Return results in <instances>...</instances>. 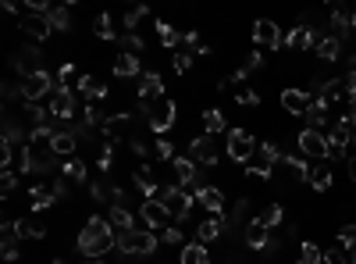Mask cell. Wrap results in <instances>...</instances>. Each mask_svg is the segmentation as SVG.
I'll return each mask as SVG.
<instances>
[{
	"mask_svg": "<svg viewBox=\"0 0 356 264\" xmlns=\"http://www.w3.org/2000/svg\"><path fill=\"white\" fill-rule=\"evenodd\" d=\"M107 250H118V232L111 229V221H107V218L93 214V218L86 221V229L78 232V254H82V257L100 261Z\"/></svg>",
	"mask_w": 356,
	"mask_h": 264,
	"instance_id": "obj_1",
	"label": "cell"
},
{
	"mask_svg": "<svg viewBox=\"0 0 356 264\" xmlns=\"http://www.w3.org/2000/svg\"><path fill=\"white\" fill-rule=\"evenodd\" d=\"M143 114H146V125L157 136H167L175 129V100L171 97H157L150 104H143Z\"/></svg>",
	"mask_w": 356,
	"mask_h": 264,
	"instance_id": "obj_2",
	"label": "cell"
},
{
	"mask_svg": "<svg viewBox=\"0 0 356 264\" xmlns=\"http://www.w3.org/2000/svg\"><path fill=\"white\" fill-rule=\"evenodd\" d=\"M157 236L150 229H129V232H118V250L125 257H150L157 250Z\"/></svg>",
	"mask_w": 356,
	"mask_h": 264,
	"instance_id": "obj_3",
	"label": "cell"
},
{
	"mask_svg": "<svg viewBox=\"0 0 356 264\" xmlns=\"http://www.w3.org/2000/svg\"><path fill=\"white\" fill-rule=\"evenodd\" d=\"M257 147L260 143L249 129H228V136H224V154L232 161H239V165H249L257 157Z\"/></svg>",
	"mask_w": 356,
	"mask_h": 264,
	"instance_id": "obj_4",
	"label": "cell"
},
{
	"mask_svg": "<svg viewBox=\"0 0 356 264\" xmlns=\"http://www.w3.org/2000/svg\"><path fill=\"white\" fill-rule=\"evenodd\" d=\"M154 200H160L164 211L171 214L175 221H185V218H189V211H193V196L185 193L182 186H160Z\"/></svg>",
	"mask_w": 356,
	"mask_h": 264,
	"instance_id": "obj_5",
	"label": "cell"
},
{
	"mask_svg": "<svg viewBox=\"0 0 356 264\" xmlns=\"http://www.w3.org/2000/svg\"><path fill=\"white\" fill-rule=\"evenodd\" d=\"M171 172H175V186H182L189 196H196L203 186H200V165L189 157V154H178L171 161Z\"/></svg>",
	"mask_w": 356,
	"mask_h": 264,
	"instance_id": "obj_6",
	"label": "cell"
},
{
	"mask_svg": "<svg viewBox=\"0 0 356 264\" xmlns=\"http://www.w3.org/2000/svg\"><path fill=\"white\" fill-rule=\"evenodd\" d=\"M57 90V75H50L47 68L43 72H36L29 79H22V104H39L47 93Z\"/></svg>",
	"mask_w": 356,
	"mask_h": 264,
	"instance_id": "obj_7",
	"label": "cell"
},
{
	"mask_svg": "<svg viewBox=\"0 0 356 264\" xmlns=\"http://www.w3.org/2000/svg\"><path fill=\"white\" fill-rule=\"evenodd\" d=\"M296 147H300V154L303 157H313V161H324L328 157V136L321 132V129H303L300 136H296Z\"/></svg>",
	"mask_w": 356,
	"mask_h": 264,
	"instance_id": "obj_8",
	"label": "cell"
},
{
	"mask_svg": "<svg viewBox=\"0 0 356 264\" xmlns=\"http://www.w3.org/2000/svg\"><path fill=\"white\" fill-rule=\"evenodd\" d=\"M253 39H257V47H271V50L285 47V32L271 22V18H257L253 22Z\"/></svg>",
	"mask_w": 356,
	"mask_h": 264,
	"instance_id": "obj_9",
	"label": "cell"
},
{
	"mask_svg": "<svg viewBox=\"0 0 356 264\" xmlns=\"http://www.w3.org/2000/svg\"><path fill=\"white\" fill-rule=\"evenodd\" d=\"M282 108H285V114H296V118H306V111H310V104H313V97L306 93V90H300V86H289V90H282Z\"/></svg>",
	"mask_w": 356,
	"mask_h": 264,
	"instance_id": "obj_10",
	"label": "cell"
},
{
	"mask_svg": "<svg viewBox=\"0 0 356 264\" xmlns=\"http://www.w3.org/2000/svg\"><path fill=\"white\" fill-rule=\"evenodd\" d=\"M189 157L196 161L200 168H214L218 165V143H214V136H200L189 143Z\"/></svg>",
	"mask_w": 356,
	"mask_h": 264,
	"instance_id": "obj_11",
	"label": "cell"
},
{
	"mask_svg": "<svg viewBox=\"0 0 356 264\" xmlns=\"http://www.w3.org/2000/svg\"><path fill=\"white\" fill-rule=\"evenodd\" d=\"M50 114H54V121H72L75 118V97H72V90L57 86L50 93Z\"/></svg>",
	"mask_w": 356,
	"mask_h": 264,
	"instance_id": "obj_12",
	"label": "cell"
},
{
	"mask_svg": "<svg viewBox=\"0 0 356 264\" xmlns=\"http://www.w3.org/2000/svg\"><path fill=\"white\" fill-rule=\"evenodd\" d=\"M18 29H22V36H29L32 43H43V39L54 32L47 14H22V22H18Z\"/></svg>",
	"mask_w": 356,
	"mask_h": 264,
	"instance_id": "obj_13",
	"label": "cell"
},
{
	"mask_svg": "<svg viewBox=\"0 0 356 264\" xmlns=\"http://www.w3.org/2000/svg\"><path fill=\"white\" fill-rule=\"evenodd\" d=\"M139 218H143V225L146 229H167V221H171V214L164 211L160 200H143V207H139Z\"/></svg>",
	"mask_w": 356,
	"mask_h": 264,
	"instance_id": "obj_14",
	"label": "cell"
},
{
	"mask_svg": "<svg viewBox=\"0 0 356 264\" xmlns=\"http://www.w3.org/2000/svg\"><path fill=\"white\" fill-rule=\"evenodd\" d=\"M317 43H321V39H317V32H313L310 26H296V29H289L285 32V47L289 50H317Z\"/></svg>",
	"mask_w": 356,
	"mask_h": 264,
	"instance_id": "obj_15",
	"label": "cell"
},
{
	"mask_svg": "<svg viewBox=\"0 0 356 264\" xmlns=\"http://www.w3.org/2000/svg\"><path fill=\"white\" fill-rule=\"evenodd\" d=\"M136 93H139L143 104H150V100L164 97V83H160V75H157V72H143V75H139V83H136Z\"/></svg>",
	"mask_w": 356,
	"mask_h": 264,
	"instance_id": "obj_16",
	"label": "cell"
},
{
	"mask_svg": "<svg viewBox=\"0 0 356 264\" xmlns=\"http://www.w3.org/2000/svg\"><path fill=\"white\" fill-rule=\"evenodd\" d=\"M242 229H246V243H249L253 250H267V247H271V229L264 225L260 218H249Z\"/></svg>",
	"mask_w": 356,
	"mask_h": 264,
	"instance_id": "obj_17",
	"label": "cell"
},
{
	"mask_svg": "<svg viewBox=\"0 0 356 264\" xmlns=\"http://www.w3.org/2000/svg\"><path fill=\"white\" fill-rule=\"evenodd\" d=\"M132 179H136V186L143 190V196H146V200H154V196H157V190H160V186H157V175H154V165H150V161H143V165L132 172Z\"/></svg>",
	"mask_w": 356,
	"mask_h": 264,
	"instance_id": "obj_18",
	"label": "cell"
},
{
	"mask_svg": "<svg viewBox=\"0 0 356 264\" xmlns=\"http://www.w3.org/2000/svg\"><path fill=\"white\" fill-rule=\"evenodd\" d=\"M132 129V114L121 111V114H107V121H103V136L114 139V143H121V136Z\"/></svg>",
	"mask_w": 356,
	"mask_h": 264,
	"instance_id": "obj_19",
	"label": "cell"
},
{
	"mask_svg": "<svg viewBox=\"0 0 356 264\" xmlns=\"http://www.w3.org/2000/svg\"><path fill=\"white\" fill-rule=\"evenodd\" d=\"M75 147H78V136H75L72 129H57V132H54V143H50V150H54L57 157H68V161H72Z\"/></svg>",
	"mask_w": 356,
	"mask_h": 264,
	"instance_id": "obj_20",
	"label": "cell"
},
{
	"mask_svg": "<svg viewBox=\"0 0 356 264\" xmlns=\"http://www.w3.org/2000/svg\"><path fill=\"white\" fill-rule=\"evenodd\" d=\"M221 232H224V218H221V214H211L207 221H200V225H196V243H203V247H207V243L218 239Z\"/></svg>",
	"mask_w": 356,
	"mask_h": 264,
	"instance_id": "obj_21",
	"label": "cell"
},
{
	"mask_svg": "<svg viewBox=\"0 0 356 264\" xmlns=\"http://www.w3.org/2000/svg\"><path fill=\"white\" fill-rule=\"evenodd\" d=\"M78 93L86 97L90 104H100V100L107 97V86H103L96 75H82V79H78Z\"/></svg>",
	"mask_w": 356,
	"mask_h": 264,
	"instance_id": "obj_22",
	"label": "cell"
},
{
	"mask_svg": "<svg viewBox=\"0 0 356 264\" xmlns=\"http://www.w3.org/2000/svg\"><path fill=\"white\" fill-rule=\"evenodd\" d=\"M114 75H118V79H139V75H143L139 57H136V54H118V61H114Z\"/></svg>",
	"mask_w": 356,
	"mask_h": 264,
	"instance_id": "obj_23",
	"label": "cell"
},
{
	"mask_svg": "<svg viewBox=\"0 0 356 264\" xmlns=\"http://www.w3.org/2000/svg\"><path fill=\"white\" fill-rule=\"evenodd\" d=\"M196 200H200V204L211 211V214H221V211H224V193H221L218 186H203V190L196 193Z\"/></svg>",
	"mask_w": 356,
	"mask_h": 264,
	"instance_id": "obj_24",
	"label": "cell"
},
{
	"mask_svg": "<svg viewBox=\"0 0 356 264\" xmlns=\"http://www.w3.org/2000/svg\"><path fill=\"white\" fill-rule=\"evenodd\" d=\"M285 161V154L275 147V143H260L257 147V157H253V165H264V168H278Z\"/></svg>",
	"mask_w": 356,
	"mask_h": 264,
	"instance_id": "obj_25",
	"label": "cell"
},
{
	"mask_svg": "<svg viewBox=\"0 0 356 264\" xmlns=\"http://www.w3.org/2000/svg\"><path fill=\"white\" fill-rule=\"evenodd\" d=\"M182 264H211V250L203 247V243H185L182 254H178Z\"/></svg>",
	"mask_w": 356,
	"mask_h": 264,
	"instance_id": "obj_26",
	"label": "cell"
},
{
	"mask_svg": "<svg viewBox=\"0 0 356 264\" xmlns=\"http://www.w3.org/2000/svg\"><path fill=\"white\" fill-rule=\"evenodd\" d=\"M14 225H18V239H43L47 236V225L36 218H18Z\"/></svg>",
	"mask_w": 356,
	"mask_h": 264,
	"instance_id": "obj_27",
	"label": "cell"
},
{
	"mask_svg": "<svg viewBox=\"0 0 356 264\" xmlns=\"http://www.w3.org/2000/svg\"><path fill=\"white\" fill-rule=\"evenodd\" d=\"M107 221H111L114 232H129V229H136V218H132L129 207H111V211H107Z\"/></svg>",
	"mask_w": 356,
	"mask_h": 264,
	"instance_id": "obj_28",
	"label": "cell"
},
{
	"mask_svg": "<svg viewBox=\"0 0 356 264\" xmlns=\"http://www.w3.org/2000/svg\"><path fill=\"white\" fill-rule=\"evenodd\" d=\"M203 129H207V136H221V132H228V121L218 108H207L203 111Z\"/></svg>",
	"mask_w": 356,
	"mask_h": 264,
	"instance_id": "obj_29",
	"label": "cell"
},
{
	"mask_svg": "<svg viewBox=\"0 0 356 264\" xmlns=\"http://www.w3.org/2000/svg\"><path fill=\"white\" fill-rule=\"evenodd\" d=\"M306 186H313L317 193H328L331 190V172L324 165H310V175H306Z\"/></svg>",
	"mask_w": 356,
	"mask_h": 264,
	"instance_id": "obj_30",
	"label": "cell"
},
{
	"mask_svg": "<svg viewBox=\"0 0 356 264\" xmlns=\"http://www.w3.org/2000/svg\"><path fill=\"white\" fill-rule=\"evenodd\" d=\"M47 18H50V29H54V32H68V29H72V8H68V4H57Z\"/></svg>",
	"mask_w": 356,
	"mask_h": 264,
	"instance_id": "obj_31",
	"label": "cell"
},
{
	"mask_svg": "<svg viewBox=\"0 0 356 264\" xmlns=\"http://www.w3.org/2000/svg\"><path fill=\"white\" fill-rule=\"evenodd\" d=\"M29 200H32V211H47L50 204H57V196L50 186H32L29 190Z\"/></svg>",
	"mask_w": 356,
	"mask_h": 264,
	"instance_id": "obj_32",
	"label": "cell"
},
{
	"mask_svg": "<svg viewBox=\"0 0 356 264\" xmlns=\"http://www.w3.org/2000/svg\"><path fill=\"white\" fill-rule=\"evenodd\" d=\"M328 118H331V108L324 104V100H313V104H310V111H306V121H310V129H321Z\"/></svg>",
	"mask_w": 356,
	"mask_h": 264,
	"instance_id": "obj_33",
	"label": "cell"
},
{
	"mask_svg": "<svg viewBox=\"0 0 356 264\" xmlns=\"http://www.w3.org/2000/svg\"><path fill=\"white\" fill-rule=\"evenodd\" d=\"M257 218L264 221V225H267L271 232H275V229L282 225V221H285V207H282V204H267V207H264V211H260Z\"/></svg>",
	"mask_w": 356,
	"mask_h": 264,
	"instance_id": "obj_34",
	"label": "cell"
},
{
	"mask_svg": "<svg viewBox=\"0 0 356 264\" xmlns=\"http://www.w3.org/2000/svg\"><path fill=\"white\" fill-rule=\"evenodd\" d=\"M317 57H321V61H339V57H342V43H339L335 36H324L321 43H317Z\"/></svg>",
	"mask_w": 356,
	"mask_h": 264,
	"instance_id": "obj_35",
	"label": "cell"
},
{
	"mask_svg": "<svg viewBox=\"0 0 356 264\" xmlns=\"http://www.w3.org/2000/svg\"><path fill=\"white\" fill-rule=\"evenodd\" d=\"M300 264H324V250L317 247V243L303 239L300 243Z\"/></svg>",
	"mask_w": 356,
	"mask_h": 264,
	"instance_id": "obj_36",
	"label": "cell"
},
{
	"mask_svg": "<svg viewBox=\"0 0 356 264\" xmlns=\"http://www.w3.org/2000/svg\"><path fill=\"white\" fill-rule=\"evenodd\" d=\"M118 47H121V54H143V50H146V43H143L139 32H121V36H118Z\"/></svg>",
	"mask_w": 356,
	"mask_h": 264,
	"instance_id": "obj_37",
	"label": "cell"
},
{
	"mask_svg": "<svg viewBox=\"0 0 356 264\" xmlns=\"http://www.w3.org/2000/svg\"><path fill=\"white\" fill-rule=\"evenodd\" d=\"M93 32L100 36V39H118L121 32L114 29V22H111V14H96L93 18Z\"/></svg>",
	"mask_w": 356,
	"mask_h": 264,
	"instance_id": "obj_38",
	"label": "cell"
},
{
	"mask_svg": "<svg viewBox=\"0 0 356 264\" xmlns=\"http://www.w3.org/2000/svg\"><path fill=\"white\" fill-rule=\"evenodd\" d=\"M157 36H160V43H164L167 50H175V47L182 43V32H178L175 26H167V22H157Z\"/></svg>",
	"mask_w": 356,
	"mask_h": 264,
	"instance_id": "obj_39",
	"label": "cell"
},
{
	"mask_svg": "<svg viewBox=\"0 0 356 264\" xmlns=\"http://www.w3.org/2000/svg\"><path fill=\"white\" fill-rule=\"evenodd\" d=\"M61 175L82 186V182H86V165H82V161H65V165H61Z\"/></svg>",
	"mask_w": 356,
	"mask_h": 264,
	"instance_id": "obj_40",
	"label": "cell"
},
{
	"mask_svg": "<svg viewBox=\"0 0 356 264\" xmlns=\"http://www.w3.org/2000/svg\"><path fill=\"white\" fill-rule=\"evenodd\" d=\"M96 165H100L103 175L114 168V139H103V147H100V154H96Z\"/></svg>",
	"mask_w": 356,
	"mask_h": 264,
	"instance_id": "obj_41",
	"label": "cell"
},
{
	"mask_svg": "<svg viewBox=\"0 0 356 264\" xmlns=\"http://www.w3.org/2000/svg\"><path fill=\"white\" fill-rule=\"evenodd\" d=\"M143 18H150V8H143V4L129 8V11H125V29H129V32H136V26L143 22Z\"/></svg>",
	"mask_w": 356,
	"mask_h": 264,
	"instance_id": "obj_42",
	"label": "cell"
},
{
	"mask_svg": "<svg viewBox=\"0 0 356 264\" xmlns=\"http://www.w3.org/2000/svg\"><path fill=\"white\" fill-rule=\"evenodd\" d=\"M78 79H82V75L75 72V65H72V61H68V65H61V68H57V86H65V90H72V86L78 83Z\"/></svg>",
	"mask_w": 356,
	"mask_h": 264,
	"instance_id": "obj_43",
	"label": "cell"
},
{
	"mask_svg": "<svg viewBox=\"0 0 356 264\" xmlns=\"http://www.w3.org/2000/svg\"><path fill=\"white\" fill-rule=\"evenodd\" d=\"M111 182H107V175H100L96 182H93V186H90V193H93V200H96V204H107V196H111Z\"/></svg>",
	"mask_w": 356,
	"mask_h": 264,
	"instance_id": "obj_44",
	"label": "cell"
},
{
	"mask_svg": "<svg viewBox=\"0 0 356 264\" xmlns=\"http://www.w3.org/2000/svg\"><path fill=\"white\" fill-rule=\"evenodd\" d=\"M282 165H285L292 175H296V179H303V182H306V175H310V165H306L303 157H289V154H285V161H282Z\"/></svg>",
	"mask_w": 356,
	"mask_h": 264,
	"instance_id": "obj_45",
	"label": "cell"
},
{
	"mask_svg": "<svg viewBox=\"0 0 356 264\" xmlns=\"http://www.w3.org/2000/svg\"><path fill=\"white\" fill-rule=\"evenodd\" d=\"M154 154L160 157V161H175L178 154H175V143L167 136H157V143H154Z\"/></svg>",
	"mask_w": 356,
	"mask_h": 264,
	"instance_id": "obj_46",
	"label": "cell"
},
{
	"mask_svg": "<svg viewBox=\"0 0 356 264\" xmlns=\"http://www.w3.org/2000/svg\"><path fill=\"white\" fill-rule=\"evenodd\" d=\"M82 121H86L90 129H96V125L103 129V121H107V118L100 114V104H86V111H82Z\"/></svg>",
	"mask_w": 356,
	"mask_h": 264,
	"instance_id": "obj_47",
	"label": "cell"
},
{
	"mask_svg": "<svg viewBox=\"0 0 356 264\" xmlns=\"http://www.w3.org/2000/svg\"><path fill=\"white\" fill-rule=\"evenodd\" d=\"M339 243H342V250H356V225H342Z\"/></svg>",
	"mask_w": 356,
	"mask_h": 264,
	"instance_id": "obj_48",
	"label": "cell"
},
{
	"mask_svg": "<svg viewBox=\"0 0 356 264\" xmlns=\"http://www.w3.org/2000/svg\"><path fill=\"white\" fill-rule=\"evenodd\" d=\"M189 68H193V54H189V50H178V54H175V72L185 75Z\"/></svg>",
	"mask_w": 356,
	"mask_h": 264,
	"instance_id": "obj_49",
	"label": "cell"
},
{
	"mask_svg": "<svg viewBox=\"0 0 356 264\" xmlns=\"http://www.w3.org/2000/svg\"><path fill=\"white\" fill-rule=\"evenodd\" d=\"M235 100H239L242 108H260V93H257V90H239Z\"/></svg>",
	"mask_w": 356,
	"mask_h": 264,
	"instance_id": "obj_50",
	"label": "cell"
},
{
	"mask_svg": "<svg viewBox=\"0 0 356 264\" xmlns=\"http://www.w3.org/2000/svg\"><path fill=\"white\" fill-rule=\"evenodd\" d=\"M324 264H349V254L342 247H331V250H324Z\"/></svg>",
	"mask_w": 356,
	"mask_h": 264,
	"instance_id": "obj_51",
	"label": "cell"
},
{
	"mask_svg": "<svg viewBox=\"0 0 356 264\" xmlns=\"http://www.w3.org/2000/svg\"><path fill=\"white\" fill-rule=\"evenodd\" d=\"M0 254H4V261H18V254H22L18 250V239H4L0 243Z\"/></svg>",
	"mask_w": 356,
	"mask_h": 264,
	"instance_id": "obj_52",
	"label": "cell"
},
{
	"mask_svg": "<svg viewBox=\"0 0 356 264\" xmlns=\"http://www.w3.org/2000/svg\"><path fill=\"white\" fill-rule=\"evenodd\" d=\"M164 243H171V247H185V236H182V229L167 225V229H164Z\"/></svg>",
	"mask_w": 356,
	"mask_h": 264,
	"instance_id": "obj_53",
	"label": "cell"
},
{
	"mask_svg": "<svg viewBox=\"0 0 356 264\" xmlns=\"http://www.w3.org/2000/svg\"><path fill=\"white\" fill-rule=\"evenodd\" d=\"M346 150H349V143H339V139H328V157L342 161V157H346Z\"/></svg>",
	"mask_w": 356,
	"mask_h": 264,
	"instance_id": "obj_54",
	"label": "cell"
},
{
	"mask_svg": "<svg viewBox=\"0 0 356 264\" xmlns=\"http://www.w3.org/2000/svg\"><path fill=\"white\" fill-rule=\"evenodd\" d=\"M14 186H18V175H14V172H4V182H0V193L11 196V193H14Z\"/></svg>",
	"mask_w": 356,
	"mask_h": 264,
	"instance_id": "obj_55",
	"label": "cell"
},
{
	"mask_svg": "<svg viewBox=\"0 0 356 264\" xmlns=\"http://www.w3.org/2000/svg\"><path fill=\"white\" fill-rule=\"evenodd\" d=\"M50 190H54V196H57V200H65V196H68V179H65V175L54 179V182H50Z\"/></svg>",
	"mask_w": 356,
	"mask_h": 264,
	"instance_id": "obj_56",
	"label": "cell"
},
{
	"mask_svg": "<svg viewBox=\"0 0 356 264\" xmlns=\"http://www.w3.org/2000/svg\"><path fill=\"white\" fill-rule=\"evenodd\" d=\"M129 150H132L136 157H146V154H150V147H146L139 136H129Z\"/></svg>",
	"mask_w": 356,
	"mask_h": 264,
	"instance_id": "obj_57",
	"label": "cell"
},
{
	"mask_svg": "<svg viewBox=\"0 0 356 264\" xmlns=\"http://www.w3.org/2000/svg\"><path fill=\"white\" fill-rule=\"evenodd\" d=\"M18 93H22V90H18L14 83H4V100H14Z\"/></svg>",
	"mask_w": 356,
	"mask_h": 264,
	"instance_id": "obj_58",
	"label": "cell"
},
{
	"mask_svg": "<svg viewBox=\"0 0 356 264\" xmlns=\"http://www.w3.org/2000/svg\"><path fill=\"white\" fill-rule=\"evenodd\" d=\"M346 168H349V182H353V186H356V154L349 157V165H346Z\"/></svg>",
	"mask_w": 356,
	"mask_h": 264,
	"instance_id": "obj_59",
	"label": "cell"
},
{
	"mask_svg": "<svg viewBox=\"0 0 356 264\" xmlns=\"http://www.w3.org/2000/svg\"><path fill=\"white\" fill-rule=\"evenodd\" d=\"M349 264H356V250H353V254H349Z\"/></svg>",
	"mask_w": 356,
	"mask_h": 264,
	"instance_id": "obj_60",
	"label": "cell"
},
{
	"mask_svg": "<svg viewBox=\"0 0 356 264\" xmlns=\"http://www.w3.org/2000/svg\"><path fill=\"white\" fill-rule=\"evenodd\" d=\"M54 264H68V261H61V257H54Z\"/></svg>",
	"mask_w": 356,
	"mask_h": 264,
	"instance_id": "obj_61",
	"label": "cell"
},
{
	"mask_svg": "<svg viewBox=\"0 0 356 264\" xmlns=\"http://www.w3.org/2000/svg\"><path fill=\"white\" fill-rule=\"evenodd\" d=\"M90 264H103V261H90Z\"/></svg>",
	"mask_w": 356,
	"mask_h": 264,
	"instance_id": "obj_62",
	"label": "cell"
},
{
	"mask_svg": "<svg viewBox=\"0 0 356 264\" xmlns=\"http://www.w3.org/2000/svg\"><path fill=\"white\" fill-rule=\"evenodd\" d=\"M353 147H356V136H353Z\"/></svg>",
	"mask_w": 356,
	"mask_h": 264,
	"instance_id": "obj_63",
	"label": "cell"
}]
</instances>
